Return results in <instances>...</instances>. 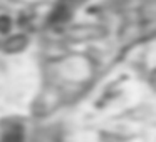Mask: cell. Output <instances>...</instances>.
Segmentation results:
<instances>
[{"label": "cell", "mask_w": 156, "mask_h": 142, "mask_svg": "<svg viewBox=\"0 0 156 142\" xmlns=\"http://www.w3.org/2000/svg\"><path fill=\"white\" fill-rule=\"evenodd\" d=\"M9 29H10V20H9L7 17H0V32L4 34V32H7Z\"/></svg>", "instance_id": "1"}]
</instances>
